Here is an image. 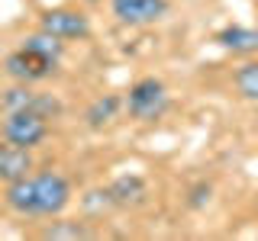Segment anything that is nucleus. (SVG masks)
Segmentation results:
<instances>
[{
    "mask_svg": "<svg viewBox=\"0 0 258 241\" xmlns=\"http://www.w3.org/2000/svg\"><path fill=\"white\" fill-rule=\"evenodd\" d=\"M4 112H16V109H32V112H42V116H58L61 112V103L55 100L52 93H36L29 90V84H20V87H10L0 100Z\"/></svg>",
    "mask_w": 258,
    "mask_h": 241,
    "instance_id": "nucleus-7",
    "label": "nucleus"
},
{
    "mask_svg": "<svg viewBox=\"0 0 258 241\" xmlns=\"http://www.w3.org/2000/svg\"><path fill=\"white\" fill-rule=\"evenodd\" d=\"M84 235H87V228H84V225H78V222H71V225L52 222V225L42 231V238H84Z\"/></svg>",
    "mask_w": 258,
    "mask_h": 241,
    "instance_id": "nucleus-15",
    "label": "nucleus"
},
{
    "mask_svg": "<svg viewBox=\"0 0 258 241\" xmlns=\"http://www.w3.org/2000/svg\"><path fill=\"white\" fill-rule=\"evenodd\" d=\"M119 109H123V96L107 93V96H97L91 106L84 109V119H87V126H91V129H100V126L113 123Z\"/></svg>",
    "mask_w": 258,
    "mask_h": 241,
    "instance_id": "nucleus-12",
    "label": "nucleus"
},
{
    "mask_svg": "<svg viewBox=\"0 0 258 241\" xmlns=\"http://www.w3.org/2000/svg\"><path fill=\"white\" fill-rule=\"evenodd\" d=\"M123 106L129 109V116L139 119V123H155L168 109V90L158 77H139L129 87Z\"/></svg>",
    "mask_w": 258,
    "mask_h": 241,
    "instance_id": "nucleus-1",
    "label": "nucleus"
},
{
    "mask_svg": "<svg viewBox=\"0 0 258 241\" xmlns=\"http://www.w3.org/2000/svg\"><path fill=\"white\" fill-rule=\"evenodd\" d=\"M23 48H29V52L42 55V58H52V61H58V58H61V52H64V42H61V39H55L52 32L39 29V32H32V36H26V39H23Z\"/></svg>",
    "mask_w": 258,
    "mask_h": 241,
    "instance_id": "nucleus-14",
    "label": "nucleus"
},
{
    "mask_svg": "<svg viewBox=\"0 0 258 241\" xmlns=\"http://www.w3.org/2000/svg\"><path fill=\"white\" fill-rule=\"evenodd\" d=\"M232 84H236V90H239L242 100L258 103V58L242 61L236 68V74H232Z\"/></svg>",
    "mask_w": 258,
    "mask_h": 241,
    "instance_id": "nucleus-13",
    "label": "nucleus"
},
{
    "mask_svg": "<svg viewBox=\"0 0 258 241\" xmlns=\"http://www.w3.org/2000/svg\"><path fill=\"white\" fill-rule=\"evenodd\" d=\"M110 10L123 26H152L165 20L168 0H110Z\"/></svg>",
    "mask_w": 258,
    "mask_h": 241,
    "instance_id": "nucleus-6",
    "label": "nucleus"
},
{
    "mask_svg": "<svg viewBox=\"0 0 258 241\" xmlns=\"http://www.w3.org/2000/svg\"><path fill=\"white\" fill-rule=\"evenodd\" d=\"M32 190H36V219H55L71 203V183L58 171L32 174Z\"/></svg>",
    "mask_w": 258,
    "mask_h": 241,
    "instance_id": "nucleus-2",
    "label": "nucleus"
},
{
    "mask_svg": "<svg viewBox=\"0 0 258 241\" xmlns=\"http://www.w3.org/2000/svg\"><path fill=\"white\" fill-rule=\"evenodd\" d=\"M39 29L52 32L55 39H61V42H81V39L91 36V20H87V13L81 10H45L42 20H39Z\"/></svg>",
    "mask_w": 258,
    "mask_h": 241,
    "instance_id": "nucleus-4",
    "label": "nucleus"
},
{
    "mask_svg": "<svg viewBox=\"0 0 258 241\" xmlns=\"http://www.w3.org/2000/svg\"><path fill=\"white\" fill-rule=\"evenodd\" d=\"M48 116L42 112H32V109H16L7 112L4 126H0V135H4L7 145H20V148H36L48 139Z\"/></svg>",
    "mask_w": 258,
    "mask_h": 241,
    "instance_id": "nucleus-3",
    "label": "nucleus"
},
{
    "mask_svg": "<svg viewBox=\"0 0 258 241\" xmlns=\"http://www.w3.org/2000/svg\"><path fill=\"white\" fill-rule=\"evenodd\" d=\"M145 196V180L142 177H119L107 187V203L113 206H136Z\"/></svg>",
    "mask_w": 258,
    "mask_h": 241,
    "instance_id": "nucleus-11",
    "label": "nucleus"
},
{
    "mask_svg": "<svg viewBox=\"0 0 258 241\" xmlns=\"http://www.w3.org/2000/svg\"><path fill=\"white\" fill-rule=\"evenodd\" d=\"M55 64H58V61L42 58V55H36V52H29V48H23V45H20L16 52L7 55L4 68H7V74H10L13 80H20V84H36V80L52 77Z\"/></svg>",
    "mask_w": 258,
    "mask_h": 241,
    "instance_id": "nucleus-5",
    "label": "nucleus"
},
{
    "mask_svg": "<svg viewBox=\"0 0 258 241\" xmlns=\"http://www.w3.org/2000/svg\"><path fill=\"white\" fill-rule=\"evenodd\" d=\"M7 148V142H4V135H0V151H4Z\"/></svg>",
    "mask_w": 258,
    "mask_h": 241,
    "instance_id": "nucleus-16",
    "label": "nucleus"
},
{
    "mask_svg": "<svg viewBox=\"0 0 258 241\" xmlns=\"http://www.w3.org/2000/svg\"><path fill=\"white\" fill-rule=\"evenodd\" d=\"M4 203L23 219H36V190H32V174L20 177V180L7 183L4 190Z\"/></svg>",
    "mask_w": 258,
    "mask_h": 241,
    "instance_id": "nucleus-9",
    "label": "nucleus"
},
{
    "mask_svg": "<svg viewBox=\"0 0 258 241\" xmlns=\"http://www.w3.org/2000/svg\"><path fill=\"white\" fill-rule=\"evenodd\" d=\"M255 215H258V196H255Z\"/></svg>",
    "mask_w": 258,
    "mask_h": 241,
    "instance_id": "nucleus-17",
    "label": "nucleus"
},
{
    "mask_svg": "<svg viewBox=\"0 0 258 241\" xmlns=\"http://www.w3.org/2000/svg\"><path fill=\"white\" fill-rule=\"evenodd\" d=\"M32 171V155L29 148H20V145H7L0 151V180L4 183H13L20 177H26Z\"/></svg>",
    "mask_w": 258,
    "mask_h": 241,
    "instance_id": "nucleus-10",
    "label": "nucleus"
},
{
    "mask_svg": "<svg viewBox=\"0 0 258 241\" xmlns=\"http://www.w3.org/2000/svg\"><path fill=\"white\" fill-rule=\"evenodd\" d=\"M213 42L220 45L223 52L252 58V55H258V29L255 26H226L213 36Z\"/></svg>",
    "mask_w": 258,
    "mask_h": 241,
    "instance_id": "nucleus-8",
    "label": "nucleus"
}]
</instances>
